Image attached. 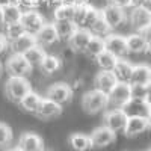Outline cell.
<instances>
[{"instance_id": "obj_9", "label": "cell", "mask_w": 151, "mask_h": 151, "mask_svg": "<svg viewBox=\"0 0 151 151\" xmlns=\"http://www.w3.org/2000/svg\"><path fill=\"white\" fill-rule=\"evenodd\" d=\"M127 116H148L150 118V100L148 98H130L122 107Z\"/></svg>"}, {"instance_id": "obj_33", "label": "cell", "mask_w": 151, "mask_h": 151, "mask_svg": "<svg viewBox=\"0 0 151 151\" xmlns=\"http://www.w3.org/2000/svg\"><path fill=\"white\" fill-rule=\"evenodd\" d=\"M24 33V29L23 26L18 23H11V24H6V29H5V38H6V41L8 42H12L14 40H17L18 36H21Z\"/></svg>"}, {"instance_id": "obj_30", "label": "cell", "mask_w": 151, "mask_h": 151, "mask_svg": "<svg viewBox=\"0 0 151 151\" xmlns=\"http://www.w3.org/2000/svg\"><path fill=\"white\" fill-rule=\"evenodd\" d=\"M101 52H104L103 38L92 35V38L89 40V42H88V45H86V48H85V53H86L88 56H91V58H97Z\"/></svg>"}, {"instance_id": "obj_38", "label": "cell", "mask_w": 151, "mask_h": 151, "mask_svg": "<svg viewBox=\"0 0 151 151\" xmlns=\"http://www.w3.org/2000/svg\"><path fill=\"white\" fill-rule=\"evenodd\" d=\"M14 3L21 9V11H33L40 6L38 0H14Z\"/></svg>"}, {"instance_id": "obj_24", "label": "cell", "mask_w": 151, "mask_h": 151, "mask_svg": "<svg viewBox=\"0 0 151 151\" xmlns=\"http://www.w3.org/2000/svg\"><path fill=\"white\" fill-rule=\"evenodd\" d=\"M71 148L74 151H86L91 148V139L88 134H83V133H73L68 139Z\"/></svg>"}, {"instance_id": "obj_10", "label": "cell", "mask_w": 151, "mask_h": 151, "mask_svg": "<svg viewBox=\"0 0 151 151\" xmlns=\"http://www.w3.org/2000/svg\"><path fill=\"white\" fill-rule=\"evenodd\" d=\"M6 70H8V73L11 76H23V77H26V76L30 73L32 67L23 55L12 53V56L6 62Z\"/></svg>"}, {"instance_id": "obj_41", "label": "cell", "mask_w": 151, "mask_h": 151, "mask_svg": "<svg viewBox=\"0 0 151 151\" xmlns=\"http://www.w3.org/2000/svg\"><path fill=\"white\" fill-rule=\"evenodd\" d=\"M148 3H150V0H132V8L133 6H145V8H150Z\"/></svg>"}, {"instance_id": "obj_47", "label": "cell", "mask_w": 151, "mask_h": 151, "mask_svg": "<svg viewBox=\"0 0 151 151\" xmlns=\"http://www.w3.org/2000/svg\"><path fill=\"white\" fill-rule=\"evenodd\" d=\"M0 73H2V64H0Z\"/></svg>"}, {"instance_id": "obj_43", "label": "cell", "mask_w": 151, "mask_h": 151, "mask_svg": "<svg viewBox=\"0 0 151 151\" xmlns=\"http://www.w3.org/2000/svg\"><path fill=\"white\" fill-rule=\"evenodd\" d=\"M79 3H88V0H74V5H79Z\"/></svg>"}, {"instance_id": "obj_16", "label": "cell", "mask_w": 151, "mask_h": 151, "mask_svg": "<svg viewBox=\"0 0 151 151\" xmlns=\"http://www.w3.org/2000/svg\"><path fill=\"white\" fill-rule=\"evenodd\" d=\"M91 38H92V33L88 29L77 27L67 41H68L70 47L74 50V52H85V48H86V45H88Z\"/></svg>"}, {"instance_id": "obj_15", "label": "cell", "mask_w": 151, "mask_h": 151, "mask_svg": "<svg viewBox=\"0 0 151 151\" xmlns=\"http://www.w3.org/2000/svg\"><path fill=\"white\" fill-rule=\"evenodd\" d=\"M35 40H36V44L41 45V47L52 45V44L58 42L59 36H58V32H56V27H55V23H44V26L36 32Z\"/></svg>"}, {"instance_id": "obj_4", "label": "cell", "mask_w": 151, "mask_h": 151, "mask_svg": "<svg viewBox=\"0 0 151 151\" xmlns=\"http://www.w3.org/2000/svg\"><path fill=\"white\" fill-rule=\"evenodd\" d=\"M103 42H104V50L106 52L112 53L118 59L129 55L127 44H125V36H122V35H116V33L110 32V33H107L103 38Z\"/></svg>"}, {"instance_id": "obj_3", "label": "cell", "mask_w": 151, "mask_h": 151, "mask_svg": "<svg viewBox=\"0 0 151 151\" xmlns=\"http://www.w3.org/2000/svg\"><path fill=\"white\" fill-rule=\"evenodd\" d=\"M130 98H132V89L130 83L127 82H116V85L107 92L109 104H113L118 109H122Z\"/></svg>"}, {"instance_id": "obj_35", "label": "cell", "mask_w": 151, "mask_h": 151, "mask_svg": "<svg viewBox=\"0 0 151 151\" xmlns=\"http://www.w3.org/2000/svg\"><path fill=\"white\" fill-rule=\"evenodd\" d=\"M89 3H79V5H74V12H73V23L76 24L77 27H82V23L86 14V8Z\"/></svg>"}, {"instance_id": "obj_22", "label": "cell", "mask_w": 151, "mask_h": 151, "mask_svg": "<svg viewBox=\"0 0 151 151\" xmlns=\"http://www.w3.org/2000/svg\"><path fill=\"white\" fill-rule=\"evenodd\" d=\"M132 70H133V65L129 60L121 58V59L116 60L115 67H113V70H112V74L115 76L116 82H127L129 83L130 76H132Z\"/></svg>"}, {"instance_id": "obj_14", "label": "cell", "mask_w": 151, "mask_h": 151, "mask_svg": "<svg viewBox=\"0 0 151 151\" xmlns=\"http://www.w3.org/2000/svg\"><path fill=\"white\" fill-rule=\"evenodd\" d=\"M60 113H62V106L44 97V98H41V103L38 106L35 115L41 119H52V118L59 116Z\"/></svg>"}, {"instance_id": "obj_46", "label": "cell", "mask_w": 151, "mask_h": 151, "mask_svg": "<svg viewBox=\"0 0 151 151\" xmlns=\"http://www.w3.org/2000/svg\"><path fill=\"white\" fill-rule=\"evenodd\" d=\"M47 2H48V0H38V3H40V5L41 3H47Z\"/></svg>"}, {"instance_id": "obj_29", "label": "cell", "mask_w": 151, "mask_h": 151, "mask_svg": "<svg viewBox=\"0 0 151 151\" xmlns=\"http://www.w3.org/2000/svg\"><path fill=\"white\" fill-rule=\"evenodd\" d=\"M41 70L45 73V74H53L56 73L59 68H60V59L58 56H53V55H47L44 56V59L41 60L40 64Z\"/></svg>"}, {"instance_id": "obj_25", "label": "cell", "mask_w": 151, "mask_h": 151, "mask_svg": "<svg viewBox=\"0 0 151 151\" xmlns=\"http://www.w3.org/2000/svg\"><path fill=\"white\" fill-rule=\"evenodd\" d=\"M3 11V24H11V23H18L20 18H21V14L23 11L12 2L6 6L2 8Z\"/></svg>"}, {"instance_id": "obj_18", "label": "cell", "mask_w": 151, "mask_h": 151, "mask_svg": "<svg viewBox=\"0 0 151 151\" xmlns=\"http://www.w3.org/2000/svg\"><path fill=\"white\" fill-rule=\"evenodd\" d=\"M21 151H44V141L35 133H23L18 139Z\"/></svg>"}, {"instance_id": "obj_40", "label": "cell", "mask_w": 151, "mask_h": 151, "mask_svg": "<svg viewBox=\"0 0 151 151\" xmlns=\"http://www.w3.org/2000/svg\"><path fill=\"white\" fill-rule=\"evenodd\" d=\"M8 47H9V42L6 41V38L3 35H0V55H2Z\"/></svg>"}, {"instance_id": "obj_2", "label": "cell", "mask_w": 151, "mask_h": 151, "mask_svg": "<svg viewBox=\"0 0 151 151\" xmlns=\"http://www.w3.org/2000/svg\"><path fill=\"white\" fill-rule=\"evenodd\" d=\"M109 104L107 101V94L98 89H92L85 92V95L82 97V107L86 113H98L103 109H106Z\"/></svg>"}, {"instance_id": "obj_23", "label": "cell", "mask_w": 151, "mask_h": 151, "mask_svg": "<svg viewBox=\"0 0 151 151\" xmlns=\"http://www.w3.org/2000/svg\"><path fill=\"white\" fill-rule=\"evenodd\" d=\"M41 95L40 94H36L35 91H29L26 95H24L23 98H21V101H20V104H21V107L26 110V112H30V113H35L36 112V109H38V106H40V103H41Z\"/></svg>"}, {"instance_id": "obj_8", "label": "cell", "mask_w": 151, "mask_h": 151, "mask_svg": "<svg viewBox=\"0 0 151 151\" xmlns=\"http://www.w3.org/2000/svg\"><path fill=\"white\" fill-rule=\"evenodd\" d=\"M89 139H91V148H103L116 141V133L107 129L106 125H100L91 133Z\"/></svg>"}, {"instance_id": "obj_12", "label": "cell", "mask_w": 151, "mask_h": 151, "mask_svg": "<svg viewBox=\"0 0 151 151\" xmlns=\"http://www.w3.org/2000/svg\"><path fill=\"white\" fill-rule=\"evenodd\" d=\"M150 129V118L148 116H127V121H125L124 125V134L133 137L137 136L144 132H147Z\"/></svg>"}, {"instance_id": "obj_42", "label": "cell", "mask_w": 151, "mask_h": 151, "mask_svg": "<svg viewBox=\"0 0 151 151\" xmlns=\"http://www.w3.org/2000/svg\"><path fill=\"white\" fill-rule=\"evenodd\" d=\"M12 2H14V0H0V8H3V6L12 3Z\"/></svg>"}, {"instance_id": "obj_7", "label": "cell", "mask_w": 151, "mask_h": 151, "mask_svg": "<svg viewBox=\"0 0 151 151\" xmlns=\"http://www.w3.org/2000/svg\"><path fill=\"white\" fill-rule=\"evenodd\" d=\"M45 98L52 100V101L58 103V104H67L71 101L73 98V89L67 85V83H55L47 89L45 92Z\"/></svg>"}, {"instance_id": "obj_34", "label": "cell", "mask_w": 151, "mask_h": 151, "mask_svg": "<svg viewBox=\"0 0 151 151\" xmlns=\"http://www.w3.org/2000/svg\"><path fill=\"white\" fill-rule=\"evenodd\" d=\"M98 17H100V9H97L95 6L88 5L86 14H85V18H83V23H82V27H83V29H89L92 24L95 23V20H97Z\"/></svg>"}, {"instance_id": "obj_28", "label": "cell", "mask_w": 151, "mask_h": 151, "mask_svg": "<svg viewBox=\"0 0 151 151\" xmlns=\"http://www.w3.org/2000/svg\"><path fill=\"white\" fill-rule=\"evenodd\" d=\"M73 12H74V5L70 3H60L55 8L53 17L55 21H71L73 20Z\"/></svg>"}, {"instance_id": "obj_31", "label": "cell", "mask_w": 151, "mask_h": 151, "mask_svg": "<svg viewBox=\"0 0 151 151\" xmlns=\"http://www.w3.org/2000/svg\"><path fill=\"white\" fill-rule=\"evenodd\" d=\"M55 27H56L59 40H68L73 35V32L77 29V26L73 21H55Z\"/></svg>"}, {"instance_id": "obj_27", "label": "cell", "mask_w": 151, "mask_h": 151, "mask_svg": "<svg viewBox=\"0 0 151 151\" xmlns=\"http://www.w3.org/2000/svg\"><path fill=\"white\" fill-rule=\"evenodd\" d=\"M24 58H26V60L30 64V67H40V64H41V60L44 59V56H45V52H44V48L41 47V45H33L32 48H29L26 53L23 55Z\"/></svg>"}, {"instance_id": "obj_44", "label": "cell", "mask_w": 151, "mask_h": 151, "mask_svg": "<svg viewBox=\"0 0 151 151\" xmlns=\"http://www.w3.org/2000/svg\"><path fill=\"white\" fill-rule=\"evenodd\" d=\"M0 24H3V11L0 8Z\"/></svg>"}, {"instance_id": "obj_20", "label": "cell", "mask_w": 151, "mask_h": 151, "mask_svg": "<svg viewBox=\"0 0 151 151\" xmlns=\"http://www.w3.org/2000/svg\"><path fill=\"white\" fill-rule=\"evenodd\" d=\"M151 82V68L145 64L133 65L132 76H130V85H150Z\"/></svg>"}, {"instance_id": "obj_1", "label": "cell", "mask_w": 151, "mask_h": 151, "mask_svg": "<svg viewBox=\"0 0 151 151\" xmlns=\"http://www.w3.org/2000/svg\"><path fill=\"white\" fill-rule=\"evenodd\" d=\"M30 89L32 88H30L29 80L26 77H23V76H11L5 85V91H6L8 98L14 103H20L21 98Z\"/></svg>"}, {"instance_id": "obj_21", "label": "cell", "mask_w": 151, "mask_h": 151, "mask_svg": "<svg viewBox=\"0 0 151 151\" xmlns=\"http://www.w3.org/2000/svg\"><path fill=\"white\" fill-rule=\"evenodd\" d=\"M94 85H95V89L103 91V92L107 94L112 88L116 85V79H115V76L112 74V71H100L94 79Z\"/></svg>"}, {"instance_id": "obj_39", "label": "cell", "mask_w": 151, "mask_h": 151, "mask_svg": "<svg viewBox=\"0 0 151 151\" xmlns=\"http://www.w3.org/2000/svg\"><path fill=\"white\" fill-rule=\"evenodd\" d=\"M109 5H113V6H118V8H132V0H107Z\"/></svg>"}, {"instance_id": "obj_5", "label": "cell", "mask_w": 151, "mask_h": 151, "mask_svg": "<svg viewBox=\"0 0 151 151\" xmlns=\"http://www.w3.org/2000/svg\"><path fill=\"white\" fill-rule=\"evenodd\" d=\"M130 24L137 32L150 29L151 26V12L145 6H133L130 11Z\"/></svg>"}, {"instance_id": "obj_45", "label": "cell", "mask_w": 151, "mask_h": 151, "mask_svg": "<svg viewBox=\"0 0 151 151\" xmlns=\"http://www.w3.org/2000/svg\"><path fill=\"white\" fill-rule=\"evenodd\" d=\"M6 151H21V150H20L18 147H12V148H8Z\"/></svg>"}, {"instance_id": "obj_26", "label": "cell", "mask_w": 151, "mask_h": 151, "mask_svg": "<svg viewBox=\"0 0 151 151\" xmlns=\"http://www.w3.org/2000/svg\"><path fill=\"white\" fill-rule=\"evenodd\" d=\"M95 60H97V65L100 67V70H101V71H112L113 67H115V64H116L118 58L104 50V52H101L95 58Z\"/></svg>"}, {"instance_id": "obj_37", "label": "cell", "mask_w": 151, "mask_h": 151, "mask_svg": "<svg viewBox=\"0 0 151 151\" xmlns=\"http://www.w3.org/2000/svg\"><path fill=\"white\" fill-rule=\"evenodd\" d=\"M12 142V130L9 125L0 122V147H6Z\"/></svg>"}, {"instance_id": "obj_6", "label": "cell", "mask_w": 151, "mask_h": 151, "mask_svg": "<svg viewBox=\"0 0 151 151\" xmlns=\"http://www.w3.org/2000/svg\"><path fill=\"white\" fill-rule=\"evenodd\" d=\"M44 23H45L44 17L40 14V12H36V9L23 11L21 18H20V24L23 26L24 32L30 33V35H36V32L44 26Z\"/></svg>"}, {"instance_id": "obj_32", "label": "cell", "mask_w": 151, "mask_h": 151, "mask_svg": "<svg viewBox=\"0 0 151 151\" xmlns=\"http://www.w3.org/2000/svg\"><path fill=\"white\" fill-rule=\"evenodd\" d=\"M92 35H95V36H100V38H104L107 33H110L112 32V29H110V26L103 20V17H101V14H100V17L95 20V23L92 24V26L88 29Z\"/></svg>"}, {"instance_id": "obj_17", "label": "cell", "mask_w": 151, "mask_h": 151, "mask_svg": "<svg viewBox=\"0 0 151 151\" xmlns=\"http://www.w3.org/2000/svg\"><path fill=\"white\" fill-rule=\"evenodd\" d=\"M125 44H127L129 53H147L150 50V40L142 35V33H132L129 36H125Z\"/></svg>"}, {"instance_id": "obj_11", "label": "cell", "mask_w": 151, "mask_h": 151, "mask_svg": "<svg viewBox=\"0 0 151 151\" xmlns=\"http://www.w3.org/2000/svg\"><path fill=\"white\" fill-rule=\"evenodd\" d=\"M100 14H101L103 20L110 26V29H115V27L121 26V24L125 21V18H127V15H125V9L113 6V5L104 6L101 11H100Z\"/></svg>"}, {"instance_id": "obj_36", "label": "cell", "mask_w": 151, "mask_h": 151, "mask_svg": "<svg viewBox=\"0 0 151 151\" xmlns=\"http://www.w3.org/2000/svg\"><path fill=\"white\" fill-rule=\"evenodd\" d=\"M132 98H148L150 97V85H130Z\"/></svg>"}, {"instance_id": "obj_13", "label": "cell", "mask_w": 151, "mask_h": 151, "mask_svg": "<svg viewBox=\"0 0 151 151\" xmlns=\"http://www.w3.org/2000/svg\"><path fill=\"white\" fill-rule=\"evenodd\" d=\"M104 124L107 129H110L112 132H119L124 129V125H125V121H127V115H125V112L122 109H112V110H107L104 113V118H103Z\"/></svg>"}, {"instance_id": "obj_19", "label": "cell", "mask_w": 151, "mask_h": 151, "mask_svg": "<svg viewBox=\"0 0 151 151\" xmlns=\"http://www.w3.org/2000/svg\"><path fill=\"white\" fill-rule=\"evenodd\" d=\"M12 53H17V55H24L29 48H32L33 45H36V40H35V35L26 33L24 32L21 36H18L17 40H14L12 42H9Z\"/></svg>"}]
</instances>
